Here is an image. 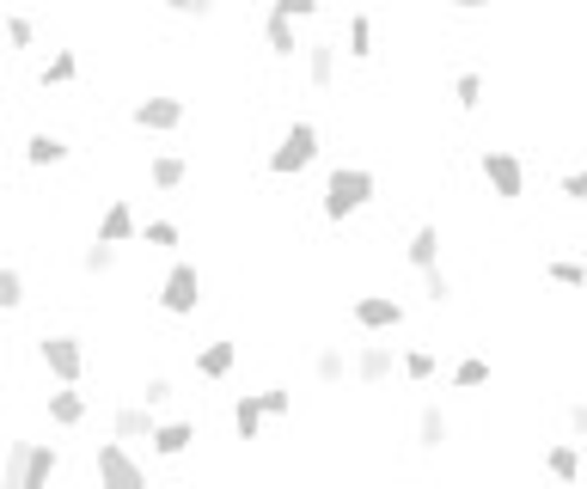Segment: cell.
Returning a JSON list of instances; mask_svg holds the SVG:
<instances>
[{"label": "cell", "instance_id": "obj_1", "mask_svg": "<svg viewBox=\"0 0 587 489\" xmlns=\"http://www.w3.org/2000/svg\"><path fill=\"white\" fill-rule=\"evenodd\" d=\"M380 196V171L373 166H331L325 171V196H319V214H325L331 227H349L356 214L373 208Z\"/></svg>", "mask_w": 587, "mask_h": 489}, {"label": "cell", "instance_id": "obj_2", "mask_svg": "<svg viewBox=\"0 0 587 489\" xmlns=\"http://www.w3.org/2000/svg\"><path fill=\"white\" fill-rule=\"evenodd\" d=\"M56 477H62V446H56V441H25V434L7 441L0 489H49Z\"/></svg>", "mask_w": 587, "mask_h": 489}, {"label": "cell", "instance_id": "obj_3", "mask_svg": "<svg viewBox=\"0 0 587 489\" xmlns=\"http://www.w3.org/2000/svg\"><path fill=\"white\" fill-rule=\"evenodd\" d=\"M319 153H325V129L312 117H288L276 147H269V159H263V171H269V178H300V171L319 166Z\"/></svg>", "mask_w": 587, "mask_h": 489}, {"label": "cell", "instance_id": "obj_4", "mask_svg": "<svg viewBox=\"0 0 587 489\" xmlns=\"http://www.w3.org/2000/svg\"><path fill=\"white\" fill-rule=\"evenodd\" d=\"M154 306L166 312V319H196L202 306H208V275H202L190 258H178L166 275H159V294H154Z\"/></svg>", "mask_w": 587, "mask_h": 489}, {"label": "cell", "instance_id": "obj_5", "mask_svg": "<svg viewBox=\"0 0 587 489\" xmlns=\"http://www.w3.org/2000/svg\"><path fill=\"white\" fill-rule=\"evenodd\" d=\"M86 336L80 331H44L37 336V367H44L49 380H62V385H80L86 380Z\"/></svg>", "mask_w": 587, "mask_h": 489}, {"label": "cell", "instance_id": "obj_6", "mask_svg": "<svg viewBox=\"0 0 587 489\" xmlns=\"http://www.w3.org/2000/svg\"><path fill=\"white\" fill-rule=\"evenodd\" d=\"M478 178L502 208H514V202L526 196V159L514 147H483L478 153Z\"/></svg>", "mask_w": 587, "mask_h": 489}, {"label": "cell", "instance_id": "obj_7", "mask_svg": "<svg viewBox=\"0 0 587 489\" xmlns=\"http://www.w3.org/2000/svg\"><path fill=\"white\" fill-rule=\"evenodd\" d=\"M135 441H117V434H105V441L93 446V477L105 489H141L147 484V458L129 453Z\"/></svg>", "mask_w": 587, "mask_h": 489}, {"label": "cell", "instance_id": "obj_8", "mask_svg": "<svg viewBox=\"0 0 587 489\" xmlns=\"http://www.w3.org/2000/svg\"><path fill=\"white\" fill-rule=\"evenodd\" d=\"M129 122H135L141 135H178L190 122V105L178 92H141L135 105H129Z\"/></svg>", "mask_w": 587, "mask_h": 489}, {"label": "cell", "instance_id": "obj_9", "mask_svg": "<svg viewBox=\"0 0 587 489\" xmlns=\"http://www.w3.org/2000/svg\"><path fill=\"white\" fill-rule=\"evenodd\" d=\"M404 300L398 294H386V288H373V294H356L349 300V324H356L361 336H392V331H404Z\"/></svg>", "mask_w": 587, "mask_h": 489}, {"label": "cell", "instance_id": "obj_10", "mask_svg": "<svg viewBox=\"0 0 587 489\" xmlns=\"http://www.w3.org/2000/svg\"><path fill=\"white\" fill-rule=\"evenodd\" d=\"M239 355H245V343H239V336H208V343H196L190 367H196V380L227 385L232 373H239Z\"/></svg>", "mask_w": 587, "mask_h": 489}, {"label": "cell", "instance_id": "obj_11", "mask_svg": "<svg viewBox=\"0 0 587 489\" xmlns=\"http://www.w3.org/2000/svg\"><path fill=\"white\" fill-rule=\"evenodd\" d=\"M404 380V355L392 343H361L356 349V385L361 392H380V385Z\"/></svg>", "mask_w": 587, "mask_h": 489}, {"label": "cell", "instance_id": "obj_12", "mask_svg": "<svg viewBox=\"0 0 587 489\" xmlns=\"http://www.w3.org/2000/svg\"><path fill=\"white\" fill-rule=\"evenodd\" d=\"M196 441H202L196 416H159V428L147 434V453H154V458H184Z\"/></svg>", "mask_w": 587, "mask_h": 489}, {"label": "cell", "instance_id": "obj_13", "mask_svg": "<svg viewBox=\"0 0 587 489\" xmlns=\"http://www.w3.org/2000/svg\"><path fill=\"white\" fill-rule=\"evenodd\" d=\"M44 416H49V428H68V434H74V428L93 422V404H86V392H80V385L56 380V392H44Z\"/></svg>", "mask_w": 587, "mask_h": 489}, {"label": "cell", "instance_id": "obj_14", "mask_svg": "<svg viewBox=\"0 0 587 489\" xmlns=\"http://www.w3.org/2000/svg\"><path fill=\"white\" fill-rule=\"evenodd\" d=\"M93 239L135 244V239H141V214H135V202H129V196H110L105 208H98V220H93Z\"/></svg>", "mask_w": 587, "mask_h": 489}, {"label": "cell", "instance_id": "obj_15", "mask_svg": "<svg viewBox=\"0 0 587 489\" xmlns=\"http://www.w3.org/2000/svg\"><path fill=\"white\" fill-rule=\"evenodd\" d=\"M356 380V355H343V343H319L312 349V385L319 392H343Z\"/></svg>", "mask_w": 587, "mask_h": 489}, {"label": "cell", "instance_id": "obj_16", "mask_svg": "<svg viewBox=\"0 0 587 489\" xmlns=\"http://www.w3.org/2000/svg\"><path fill=\"white\" fill-rule=\"evenodd\" d=\"M74 159V141L62 135V129H32L25 135V166L32 171H56V166H68Z\"/></svg>", "mask_w": 587, "mask_h": 489}, {"label": "cell", "instance_id": "obj_17", "mask_svg": "<svg viewBox=\"0 0 587 489\" xmlns=\"http://www.w3.org/2000/svg\"><path fill=\"white\" fill-rule=\"evenodd\" d=\"M147 183H154L159 196H178V190H184L190 178H196V166H190L184 153H147Z\"/></svg>", "mask_w": 587, "mask_h": 489}, {"label": "cell", "instance_id": "obj_18", "mask_svg": "<svg viewBox=\"0 0 587 489\" xmlns=\"http://www.w3.org/2000/svg\"><path fill=\"white\" fill-rule=\"evenodd\" d=\"M337 68H343V44H307V56H300V74H307L312 92H331L337 86Z\"/></svg>", "mask_w": 587, "mask_h": 489}, {"label": "cell", "instance_id": "obj_19", "mask_svg": "<svg viewBox=\"0 0 587 489\" xmlns=\"http://www.w3.org/2000/svg\"><path fill=\"white\" fill-rule=\"evenodd\" d=\"M263 49L276 61H294V56H307V44H300V19H288V13H263Z\"/></svg>", "mask_w": 587, "mask_h": 489}, {"label": "cell", "instance_id": "obj_20", "mask_svg": "<svg viewBox=\"0 0 587 489\" xmlns=\"http://www.w3.org/2000/svg\"><path fill=\"white\" fill-rule=\"evenodd\" d=\"M441 244H447V232H441V220H417V227H410V239H404V263H410V270H434V263H441Z\"/></svg>", "mask_w": 587, "mask_h": 489}, {"label": "cell", "instance_id": "obj_21", "mask_svg": "<svg viewBox=\"0 0 587 489\" xmlns=\"http://www.w3.org/2000/svg\"><path fill=\"white\" fill-rule=\"evenodd\" d=\"M154 428H159V410L147 404V397H135V404H117V410H110V434H117V441H147Z\"/></svg>", "mask_w": 587, "mask_h": 489}, {"label": "cell", "instance_id": "obj_22", "mask_svg": "<svg viewBox=\"0 0 587 489\" xmlns=\"http://www.w3.org/2000/svg\"><path fill=\"white\" fill-rule=\"evenodd\" d=\"M447 441H453V416L429 397L417 410V453H447Z\"/></svg>", "mask_w": 587, "mask_h": 489}, {"label": "cell", "instance_id": "obj_23", "mask_svg": "<svg viewBox=\"0 0 587 489\" xmlns=\"http://www.w3.org/2000/svg\"><path fill=\"white\" fill-rule=\"evenodd\" d=\"M539 472L544 477H556V484H582V441H551L544 446V458H539Z\"/></svg>", "mask_w": 587, "mask_h": 489}, {"label": "cell", "instance_id": "obj_24", "mask_svg": "<svg viewBox=\"0 0 587 489\" xmlns=\"http://www.w3.org/2000/svg\"><path fill=\"white\" fill-rule=\"evenodd\" d=\"M263 422H269V410H263V397L245 392V397H232V441L251 446L263 434Z\"/></svg>", "mask_w": 587, "mask_h": 489}, {"label": "cell", "instance_id": "obj_25", "mask_svg": "<svg viewBox=\"0 0 587 489\" xmlns=\"http://www.w3.org/2000/svg\"><path fill=\"white\" fill-rule=\"evenodd\" d=\"M37 86H44V92L80 86V49H49V61L37 68Z\"/></svg>", "mask_w": 587, "mask_h": 489}, {"label": "cell", "instance_id": "obj_26", "mask_svg": "<svg viewBox=\"0 0 587 489\" xmlns=\"http://www.w3.org/2000/svg\"><path fill=\"white\" fill-rule=\"evenodd\" d=\"M453 105H459L465 117L483 110L490 105V74H483V68H459V74H453Z\"/></svg>", "mask_w": 587, "mask_h": 489}, {"label": "cell", "instance_id": "obj_27", "mask_svg": "<svg viewBox=\"0 0 587 489\" xmlns=\"http://www.w3.org/2000/svg\"><path fill=\"white\" fill-rule=\"evenodd\" d=\"M343 56L349 61H373V13H349L343 19Z\"/></svg>", "mask_w": 587, "mask_h": 489}, {"label": "cell", "instance_id": "obj_28", "mask_svg": "<svg viewBox=\"0 0 587 489\" xmlns=\"http://www.w3.org/2000/svg\"><path fill=\"white\" fill-rule=\"evenodd\" d=\"M490 380H495V367L483 361V355H459V361L447 367V385H453V392H483Z\"/></svg>", "mask_w": 587, "mask_h": 489}, {"label": "cell", "instance_id": "obj_29", "mask_svg": "<svg viewBox=\"0 0 587 489\" xmlns=\"http://www.w3.org/2000/svg\"><path fill=\"white\" fill-rule=\"evenodd\" d=\"M117 263H123V244H110V239H86V251H80V275H117Z\"/></svg>", "mask_w": 587, "mask_h": 489}, {"label": "cell", "instance_id": "obj_30", "mask_svg": "<svg viewBox=\"0 0 587 489\" xmlns=\"http://www.w3.org/2000/svg\"><path fill=\"white\" fill-rule=\"evenodd\" d=\"M539 275L551 282V288L587 294V263H575V258H544V263H539Z\"/></svg>", "mask_w": 587, "mask_h": 489}, {"label": "cell", "instance_id": "obj_31", "mask_svg": "<svg viewBox=\"0 0 587 489\" xmlns=\"http://www.w3.org/2000/svg\"><path fill=\"white\" fill-rule=\"evenodd\" d=\"M141 244H147V251H178V244H184V227H178L171 214H159V220H141Z\"/></svg>", "mask_w": 587, "mask_h": 489}, {"label": "cell", "instance_id": "obj_32", "mask_svg": "<svg viewBox=\"0 0 587 489\" xmlns=\"http://www.w3.org/2000/svg\"><path fill=\"white\" fill-rule=\"evenodd\" d=\"M417 282H422V300H429V306H434V312H447V306H453V300H459V288H453V275H447V270H441V263H434V270H422V275H417Z\"/></svg>", "mask_w": 587, "mask_h": 489}, {"label": "cell", "instance_id": "obj_33", "mask_svg": "<svg viewBox=\"0 0 587 489\" xmlns=\"http://www.w3.org/2000/svg\"><path fill=\"white\" fill-rule=\"evenodd\" d=\"M434 373H441V355L434 349H422V343L417 349H404V385H429Z\"/></svg>", "mask_w": 587, "mask_h": 489}, {"label": "cell", "instance_id": "obj_34", "mask_svg": "<svg viewBox=\"0 0 587 489\" xmlns=\"http://www.w3.org/2000/svg\"><path fill=\"white\" fill-rule=\"evenodd\" d=\"M32 44H37V19L19 13V7H7V49H13V56H25Z\"/></svg>", "mask_w": 587, "mask_h": 489}, {"label": "cell", "instance_id": "obj_35", "mask_svg": "<svg viewBox=\"0 0 587 489\" xmlns=\"http://www.w3.org/2000/svg\"><path fill=\"white\" fill-rule=\"evenodd\" d=\"M25 300H32V294H25V270H19V263H0V312H19Z\"/></svg>", "mask_w": 587, "mask_h": 489}, {"label": "cell", "instance_id": "obj_36", "mask_svg": "<svg viewBox=\"0 0 587 489\" xmlns=\"http://www.w3.org/2000/svg\"><path fill=\"white\" fill-rule=\"evenodd\" d=\"M257 397H263V410H269V422H288L294 416V385L288 380H269Z\"/></svg>", "mask_w": 587, "mask_h": 489}, {"label": "cell", "instance_id": "obj_37", "mask_svg": "<svg viewBox=\"0 0 587 489\" xmlns=\"http://www.w3.org/2000/svg\"><path fill=\"white\" fill-rule=\"evenodd\" d=\"M141 397H147L154 410H166L171 397H178V380H171V373H147V380H141Z\"/></svg>", "mask_w": 587, "mask_h": 489}, {"label": "cell", "instance_id": "obj_38", "mask_svg": "<svg viewBox=\"0 0 587 489\" xmlns=\"http://www.w3.org/2000/svg\"><path fill=\"white\" fill-rule=\"evenodd\" d=\"M556 196H563V202H587V166L563 171V178H556Z\"/></svg>", "mask_w": 587, "mask_h": 489}, {"label": "cell", "instance_id": "obj_39", "mask_svg": "<svg viewBox=\"0 0 587 489\" xmlns=\"http://www.w3.org/2000/svg\"><path fill=\"white\" fill-rule=\"evenodd\" d=\"M269 7H276V13H288V19H300V25L325 13V0H269Z\"/></svg>", "mask_w": 587, "mask_h": 489}, {"label": "cell", "instance_id": "obj_40", "mask_svg": "<svg viewBox=\"0 0 587 489\" xmlns=\"http://www.w3.org/2000/svg\"><path fill=\"white\" fill-rule=\"evenodd\" d=\"M570 434L587 446V397H575V404H570Z\"/></svg>", "mask_w": 587, "mask_h": 489}, {"label": "cell", "instance_id": "obj_41", "mask_svg": "<svg viewBox=\"0 0 587 489\" xmlns=\"http://www.w3.org/2000/svg\"><path fill=\"white\" fill-rule=\"evenodd\" d=\"M220 13V0H190V19H215Z\"/></svg>", "mask_w": 587, "mask_h": 489}, {"label": "cell", "instance_id": "obj_42", "mask_svg": "<svg viewBox=\"0 0 587 489\" xmlns=\"http://www.w3.org/2000/svg\"><path fill=\"white\" fill-rule=\"evenodd\" d=\"M453 13H490V0H447Z\"/></svg>", "mask_w": 587, "mask_h": 489}, {"label": "cell", "instance_id": "obj_43", "mask_svg": "<svg viewBox=\"0 0 587 489\" xmlns=\"http://www.w3.org/2000/svg\"><path fill=\"white\" fill-rule=\"evenodd\" d=\"M166 13H178V19H190V0H159Z\"/></svg>", "mask_w": 587, "mask_h": 489}, {"label": "cell", "instance_id": "obj_44", "mask_svg": "<svg viewBox=\"0 0 587 489\" xmlns=\"http://www.w3.org/2000/svg\"><path fill=\"white\" fill-rule=\"evenodd\" d=\"M582 355H587V336H582Z\"/></svg>", "mask_w": 587, "mask_h": 489}, {"label": "cell", "instance_id": "obj_45", "mask_svg": "<svg viewBox=\"0 0 587 489\" xmlns=\"http://www.w3.org/2000/svg\"><path fill=\"white\" fill-rule=\"evenodd\" d=\"M582 98H587V86H582Z\"/></svg>", "mask_w": 587, "mask_h": 489}]
</instances>
